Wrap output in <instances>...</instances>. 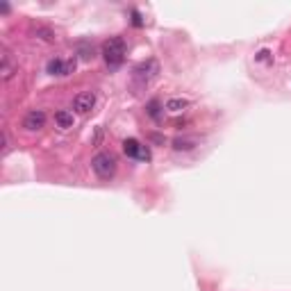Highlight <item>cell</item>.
Returning a JSON list of instances; mask_svg holds the SVG:
<instances>
[{"instance_id":"14","label":"cell","mask_w":291,"mask_h":291,"mask_svg":"<svg viewBox=\"0 0 291 291\" xmlns=\"http://www.w3.org/2000/svg\"><path fill=\"white\" fill-rule=\"evenodd\" d=\"M77 50H80L82 60H91V57H93V46H89V43H80V46H77Z\"/></svg>"},{"instance_id":"8","label":"cell","mask_w":291,"mask_h":291,"mask_svg":"<svg viewBox=\"0 0 291 291\" xmlns=\"http://www.w3.org/2000/svg\"><path fill=\"white\" fill-rule=\"evenodd\" d=\"M16 69H18V64L14 62V57H11V53L9 50H2V80H11L14 77V73H16Z\"/></svg>"},{"instance_id":"1","label":"cell","mask_w":291,"mask_h":291,"mask_svg":"<svg viewBox=\"0 0 291 291\" xmlns=\"http://www.w3.org/2000/svg\"><path fill=\"white\" fill-rule=\"evenodd\" d=\"M125 53H128V46L123 37H112L103 43V60L109 69H119L125 62Z\"/></svg>"},{"instance_id":"16","label":"cell","mask_w":291,"mask_h":291,"mask_svg":"<svg viewBox=\"0 0 291 291\" xmlns=\"http://www.w3.org/2000/svg\"><path fill=\"white\" fill-rule=\"evenodd\" d=\"M257 60L259 62H269L271 60V53H269V50H259V53H257Z\"/></svg>"},{"instance_id":"17","label":"cell","mask_w":291,"mask_h":291,"mask_svg":"<svg viewBox=\"0 0 291 291\" xmlns=\"http://www.w3.org/2000/svg\"><path fill=\"white\" fill-rule=\"evenodd\" d=\"M9 150V137H7V132H2V152Z\"/></svg>"},{"instance_id":"2","label":"cell","mask_w":291,"mask_h":291,"mask_svg":"<svg viewBox=\"0 0 291 291\" xmlns=\"http://www.w3.org/2000/svg\"><path fill=\"white\" fill-rule=\"evenodd\" d=\"M91 168L100 180H109L116 173V157L112 152H98L91 159Z\"/></svg>"},{"instance_id":"4","label":"cell","mask_w":291,"mask_h":291,"mask_svg":"<svg viewBox=\"0 0 291 291\" xmlns=\"http://www.w3.org/2000/svg\"><path fill=\"white\" fill-rule=\"evenodd\" d=\"M73 71H75V57H73V60L53 57V60H48V64H46V73H48V75L64 77V75H71Z\"/></svg>"},{"instance_id":"15","label":"cell","mask_w":291,"mask_h":291,"mask_svg":"<svg viewBox=\"0 0 291 291\" xmlns=\"http://www.w3.org/2000/svg\"><path fill=\"white\" fill-rule=\"evenodd\" d=\"M130 14H132V25L135 27H141L144 25V21H141V14L137 9H130Z\"/></svg>"},{"instance_id":"18","label":"cell","mask_w":291,"mask_h":291,"mask_svg":"<svg viewBox=\"0 0 291 291\" xmlns=\"http://www.w3.org/2000/svg\"><path fill=\"white\" fill-rule=\"evenodd\" d=\"M150 139L157 141V144H164V137H159V135H150Z\"/></svg>"},{"instance_id":"12","label":"cell","mask_w":291,"mask_h":291,"mask_svg":"<svg viewBox=\"0 0 291 291\" xmlns=\"http://www.w3.org/2000/svg\"><path fill=\"white\" fill-rule=\"evenodd\" d=\"M146 114L150 116V119H155V121H159V116H162V103L157 100V98H152L150 103L146 105Z\"/></svg>"},{"instance_id":"10","label":"cell","mask_w":291,"mask_h":291,"mask_svg":"<svg viewBox=\"0 0 291 291\" xmlns=\"http://www.w3.org/2000/svg\"><path fill=\"white\" fill-rule=\"evenodd\" d=\"M189 105L191 103H189L187 98H168L166 103H164V109H168V112L175 114V112H184Z\"/></svg>"},{"instance_id":"11","label":"cell","mask_w":291,"mask_h":291,"mask_svg":"<svg viewBox=\"0 0 291 291\" xmlns=\"http://www.w3.org/2000/svg\"><path fill=\"white\" fill-rule=\"evenodd\" d=\"M173 148H175L178 152L194 150V148H196V139H189V137H178V139H173Z\"/></svg>"},{"instance_id":"6","label":"cell","mask_w":291,"mask_h":291,"mask_svg":"<svg viewBox=\"0 0 291 291\" xmlns=\"http://www.w3.org/2000/svg\"><path fill=\"white\" fill-rule=\"evenodd\" d=\"M46 125V112L43 109H32V112L25 114V119H23V128L27 132H37Z\"/></svg>"},{"instance_id":"9","label":"cell","mask_w":291,"mask_h":291,"mask_svg":"<svg viewBox=\"0 0 291 291\" xmlns=\"http://www.w3.org/2000/svg\"><path fill=\"white\" fill-rule=\"evenodd\" d=\"M55 123H57V128H62V130L73 128V112H69V109L55 112Z\"/></svg>"},{"instance_id":"13","label":"cell","mask_w":291,"mask_h":291,"mask_svg":"<svg viewBox=\"0 0 291 291\" xmlns=\"http://www.w3.org/2000/svg\"><path fill=\"white\" fill-rule=\"evenodd\" d=\"M34 34H37V37H41L43 41H55V32H53V30H48V27H37V30H34Z\"/></svg>"},{"instance_id":"3","label":"cell","mask_w":291,"mask_h":291,"mask_svg":"<svg viewBox=\"0 0 291 291\" xmlns=\"http://www.w3.org/2000/svg\"><path fill=\"white\" fill-rule=\"evenodd\" d=\"M157 73H159V64H157L155 60H146V62H141V64L135 66V71H132V80H135L137 84L144 86V84H148Z\"/></svg>"},{"instance_id":"7","label":"cell","mask_w":291,"mask_h":291,"mask_svg":"<svg viewBox=\"0 0 291 291\" xmlns=\"http://www.w3.org/2000/svg\"><path fill=\"white\" fill-rule=\"evenodd\" d=\"M93 105H96V93L93 91H82L75 96V100H73V109H75L77 114H89L93 109Z\"/></svg>"},{"instance_id":"5","label":"cell","mask_w":291,"mask_h":291,"mask_svg":"<svg viewBox=\"0 0 291 291\" xmlns=\"http://www.w3.org/2000/svg\"><path fill=\"white\" fill-rule=\"evenodd\" d=\"M123 152L132 159H141V162H148L150 159V150H148V146H144L141 141L137 139H125L123 141Z\"/></svg>"}]
</instances>
